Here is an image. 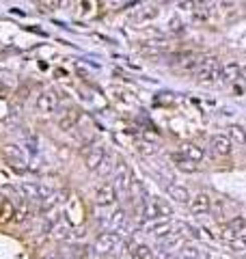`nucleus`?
<instances>
[{"label": "nucleus", "instance_id": "1", "mask_svg": "<svg viewBox=\"0 0 246 259\" xmlns=\"http://www.w3.org/2000/svg\"><path fill=\"white\" fill-rule=\"evenodd\" d=\"M194 78L201 84H214L220 80V65L214 56H207V59H201L199 67L194 69Z\"/></svg>", "mask_w": 246, "mask_h": 259}, {"label": "nucleus", "instance_id": "2", "mask_svg": "<svg viewBox=\"0 0 246 259\" xmlns=\"http://www.w3.org/2000/svg\"><path fill=\"white\" fill-rule=\"evenodd\" d=\"M117 201V188L114 184H99L97 190H95V203L102 205V207H108Z\"/></svg>", "mask_w": 246, "mask_h": 259}, {"label": "nucleus", "instance_id": "3", "mask_svg": "<svg viewBox=\"0 0 246 259\" xmlns=\"http://www.w3.org/2000/svg\"><path fill=\"white\" fill-rule=\"evenodd\" d=\"M59 108V95L54 91H43L37 97V110L43 114H52Z\"/></svg>", "mask_w": 246, "mask_h": 259}, {"label": "nucleus", "instance_id": "4", "mask_svg": "<svg viewBox=\"0 0 246 259\" xmlns=\"http://www.w3.org/2000/svg\"><path fill=\"white\" fill-rule=\"evenodd\" d=\"M80 117H82L80 108H67V110H63L59 117V130H63V132L74 130L78 125V121H80Z\"/></svg>", "mask_w": 246, "mask_h": 259}, {"label": "nucleus", "instance_id": "5", "mask_svg": "<svg viewBox=\"0 0 246 259\" xmlns=\"http://www.w3.org/2000/svg\"><path fill=\"white\" fill-rule=\"evenodd\" d=\"M132 173L126 164H117V171H114V188L121 190V192H128L132 188Z\"/></svg>", "mask_w": 246, "mask_h": 259}, {"label": "nucleus", "instance_id": "6", "mask_svg": "<svg viewBox=\"0 0 246 259\" xmlns=\"http://www.w3.org/2000/svg\"><path fill=\"white\" fill-rule=\"evenodd\" d=\"M104 160H106V149L104 147H91L84 156V164H86L89 171H97L99 167H102Z\"/></svg>", "mask_w": 246, "mask_h": 259}, {"label": "nucleus", "instance_id": "7", "mask_svg": "<svg viewBox=\"0 0 246 259\" xmlns=\"http://www.w3.org/2000/svg\"><path fill=\"white\" fill-rule=\"evenodd\" d=\"M209 149H212V154L216 156H229L231 154V139L225 134H216L212 136V141H209Z\"/></svg>", "mask_w": 246, "mask_h": 259}, {"label": "nucleus", "instance_id": "8", "mask_svg": "<svg viewBox=\"0 0 246 259\" xmlns=\"http://www.w3.org/2000/svg\"><path fill=\"white\" fill-rule=\"evenodd\" d=\"M190 210L194 214H207L209 210H212V201H209V197L205 192H199V194H194V197H190Z\"/></svg>", "mask_w": 246, "mask_h": 259}, {"label": "nucleus", "instance_id": "9", "mask_svg": "<svg viewBox=\"0 0 246 259\" xmlns=\"http://www.w3.org/2000/svg\"><path fill=\"white\" fill-rule=\"evenodd\" d=\"M240 69H242V65H237L233 61L220 65V80L222 82H235V80H240Z\"/></svg>", "mask_w": 246, "mask_h": 259}, {"label": "nucleus", "instance_id": "10", "mask_svg": "<svg viewBox=\"0 0 246 259\" xmlns=\"http://www.w3.org/2000/svg\"><path fill=\"white\" fill-rule=\"evenodd\" d=\"M114 246H117V235H114V233H102L95 240V250H97V253H102V255L114 250Z\"/></svg>", "mask_w": 246, "mask_h": 259}, {"label": "nucleus", "instance_id": "11", "mask_svg": "<svg viewBox=\"0 0 246 259\" xmlns=\"http://www.w3.org/2000/svg\"><path fill=\"white\" fill-rule=\"evenodd\" d=\"M171 160L177 164V169L179 171H184V173H197L199 167H197V162H192L190 158H186L184 154H173L171 156Z\"/></svg>", "mask_w": 246, "mask_h": 259}, {"label": "nucleus", "instance_id": "12", "mask_svg": "<svg viewBox=\"0 0 246 259\" xmlns=\"http://www.w3.org/2000/svg\"><path fill=\"white\" fill-rule=\"evenodd\" d=\"M147 231L151 233V235H156V237H166L169 233H173V225L169 220H154V225H149V229Z\"/></svg>", "mask_w": 246, "mask_h": 259}, {"label": "nucleus", "instance_id": "13", "mask_svg": "<svg viewBox=\"0 0 246 259\" xmlns=\"http://www.w3.org/2000/svg\"><path fill=\"white\" fill-rule=\"evenodd\" d=\"M169 194H171V199L177 201V203H190V192H188L186 186L171 184L169 186Z\"/></svg>", "mask_w": 246, "mask_h": 259}, {"label": "nucleus", "instance_id": "14", "mask_svg": "<svg viewBox=\"0 0 246 259\" xmlns=\"http://www.w3.org/2000/svg\"><path fill=\"white\" fill-rule=\"evenodd\" d=\"M182 154H184L186 158H190L192 162H201V160L205 158L203 149H201L199 145H194V143H186V145L182 147Z\"/></svg>", "mask_w": 246, "mask_h": 259}, {"label": "nucleus", "instance_id": "15", "mask_svg": "<svg viewBox=\"0 0 246 259\" xmlns=\"http://www.w3.org/2000/svg\"><path fill=\"white\" fill-rule=\"evenodd\" d=\"M225 231H227V233H233V235L246 233V218H244V216L231 218V220L227 222V225H225Z\"/></svg>", "mask_w": 246, "mask_h": 259}, {"label": "nucleus", "instance_id": "16", "mask_svg": "<svg viewBox=\"0 0 246 259\" xmlns=\"http://www.w3.org/2000/svg\"><path fill=\"white\" fill-rule=\"evenodd\" d=\"M229 139H231V143H237V145H246V130L242 125H231Z\"/></svg>", "mask_w": 246, "mask_h": 259}, {"label": "nucleus", "instance_id": "17", "mask_svg": "<svg viewBox=\"0 0 246 259\" xmlns=\"http://www.w3.org/2000/svg\"><path fill=\"white\" fill-rule=\"evenodd\" d=\"M13 216H16L13 203L11 201H3V205H0V222H9V220H13Z\"/></svg>", "mask_w": 246, "mask_h": 259}, {"label": "nucleus", "instance_id": "18", "mask_svg": "<svg viewBox=\"0 0 246 259\" xmlns=\"http://www.w3.org/2000/svg\"><path fill=\"white\" fill-rule=\"evenodd\" d=\"M192 16H194V20H197V22H207L209 16H212V9H209L207 5H203V3H197V7H194V11H192Z\"/></svg>", "mask_w": 246, "mask_h": 259}, {"label": "nucleus", "instance_id": "19", "mask_svg": "<svg viewBox=\"0 0 246 259\" xmlns=\"http://www.w3.org/2000/svg\"><path fill=\"white\" fill-rule=\"evenodd\" d=\"M179 257L184 259H201V248L194 246V244H182V253Z\"/></svg>", "mask_w": 246, "mask_h": 259}, {"label": "nucleus", "instance_id": "20", "mask_svg": "<svg viewBox=\"0 0 246 259\" xmlns=\"http://www.w3.org/2000/svg\"><path fill=\"white\" fill-rule=\"evenodd\" d=\"M229 246H231V250H233V253H240V255H244V253H246V233L235 235L233 240L229 242Z\"/></svg>", "mask_w": 246, "mask_h": 259}, {"label": "nucleus", "instance_id": "21", "mask_svg": "<svg viewBox=\"0 0 246 259\" xmlns=\"http://www.w3.org/2000/svg\"><path fill=\"white\" fill-rule=\"evenodd\" d=\"M132 253H134L136 257H139V259H154V257H156V255H154V250H151V248L147 246V244H136Z\"/></svg>", "mask_w": 246, "mask_h": 259}, {"label": "nucleus", "instance_id": "22", "mask_svg": "<svg viewBox=\"0 0 246 259\" xmlns=\"http://www.w3.org/2000/svg\"><path fill=\"white\" fill-rule=\"evenodd\" d=\"M123 222H126V214H123V210H117L110 218V225H112V229H119V227H123Z\"/></svg>", "mask_w": 246, "mask_h": 259}, {"label": "nucleus", "instance_id": "23", "mask_svg": "<svg viewBox=\"0 0 246 259\" xmlns=\"http://www.w3.org/2000/svg\"><path fill=\"white\" fill-rule=\"evenodd\" d=\"M39 3H41V7H43L46 11H54L56 7L61 5V0H39Z\"/></svg>", "mask_w": 246, "mask_h": 259}, {"label": "nucleus", "instance_id": "24", "mask_svg": "<svg viewBox=\"0 0 246 259\" xmlns=\"http://www.w3.org/2000/svg\"><path fill=\"white\" fill-rule=\"evenodd\" d=\"M158 259H179L173 250H169V248H162V250H158V255H156Z\"/></svg>", "mask_w": 246, "mask_h": 259}, {"label": "nucleus", "instance_id": "25", "mask_svg": "<svg viewBox=\"0 0 246 259\" xmlns=\"http://www.w3.org/2000/svg\"><path fill=\"white\" fill-rule=\"evenodd\" d=\"M194 7H197V3H194V0H182V3H179V9H184V11H194Z\"/></svg>", "mask_w": 246, "mask_h": 259}, {"label": "nucleus", "instance_id": "26", "mask_svg": "<svg viewBox=\"0 0 246 259\" xmlns=\"http://www.w3.org/2000/svg\"><path fill=\"white\" fill-rule=\"evenodd\" d=\"M171 31H173V33H182V31H184V28H182V22H179L177 18L171 20Z\"/></svg>", "mask_w": 246, "mask_h": 259}, {"label": "nucleus", "instance_id": "27", "mask_svg": "<svg viewBox=\"0 0 246 259\" xmlns=\"http://www.w3.org/2000/svg\"><path fill=\"white\" fill-rule=\"evenodd\" d=\"M141 151H143V154H156V147L154 145H143Z\"/></svg>", "mask_w": 246, "mask_h": 259}, {"label": "nucleus", "instance_id": "28", "mask_svg": "<svg viewBox=\"0 0 246 259\" xmlns=\"http://www.w3.org/2000/svg\"><path fill=\"white\" fill-rule=\"evenodd\" d=\"M7 93H9V89L5 84H0V97H7Z\"/></svg>", "mask_w": 246, "mask_h": 259}, {"label": "nucleus", "instance_id": "29", "mask_svg": "<svg viewBox=\"0 0 246 259\" xmlns=\"http://www.w3.org/2000/svg\"><path fill=\"white\" fill-rule=\"evenodd\" d=\"M240 80H246V65H242V69H240Z\"/></svg>", "mask_w": 246, "mask_h": 259}, {"label": "nucleus", "instance_id": "30", "mask_svg": "<svg viewBox=\"0 0 246 259\" xmlns=\"http://www.w3.org/2000/svg\"><path fill=\"white\" fill-rule=\"evenodd\" d=\"M108 3H112V5H117V3H121V0H108Z\"/></svg>", "mask_w": 246, "mask_h": 259}, {"label": "nucleus", "instance_id": "31", "mask_svg": "<svg viewBox=\"0 0 246 259\" xmlns=\"http://www.w3.org/2000/svg\"><path fill=\"white\" fill-rule=\"evenodd\" d=\"M242 259H246V253H244V255H242Z\"/></svg>", "mask_w": 246, "mask_h": 259}, {"label": "nucleus", "instance_id": "32", "mask_svg": "<svg viewBox=\"0 0 246 259\" xmlns=\"http://www.w3.org/2000/svg\"><path fill=\"white\" fill-rule=\"evenodd\" d=\"M179 259H184V257H179Z\"/></svg>", "mask_w": 246, "mask_h": 259}]
</instances>
